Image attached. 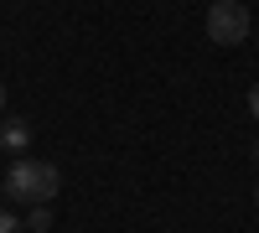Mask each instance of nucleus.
<instances>
[{"label":"nucleus","mask_w":259,"mask_h":233,"mask_svg":"<svg viewBox=\"0 0 259 233\" xmlns=\"http://www.w3.org/2000/svg\"><path fill=\"white\" fill-rule=\"evenodd\" d=\"M57 187H62V176H57L52 161H11V171H6V192H11V202H26V207L52 202Z\"/></svg>","instance_id":"nucleus-1"},{"label":"nucleus","mask_w":259,"mask_h":233,"mask_svg":"<svg viewBox=\"0 0 259 233\" xmlns=\"http://www.w3.org/2000/svg\"><path fill=\"white\" fill-rule=\"evenodd\" d=\"M249 26H254V16H249L244 0H212L207 6V36L218 41V47H239L249 36Z\"/></svg>","instance_id":"nucleus-2"},{"label":"nucleus","mask_w":259,"mask_h":233,"mask_svg":"<svg viewBox=\"0 0 259 233\" xmlns=\"http://www.w3.org/2000/svg\"><path fill=\"white\" fill-rule=\"evenodd\" d=\"M254 161H259V145H254Z\"/></svg>","instance_id":"nucleus-8"},{"label":"nucleus","mask_w":259,"mask_h":233,"mask_svg":"<svg viewBox=\"0 0 259 233\" xmlns=\"http://www.w3.org/2000/svg\"><path fill=\"white\" fill-rule=\"evenodd\" d=\"M249 114L259 119V83H254V88H249Z\"/></svg>","instance_id":"nucleus-6"},{"label":"nucleus","mask_w":259,"mask_h":233,"mask_svg":"<svg viewBox=\"0 0 259 233\" xmlns=\"http://www.w3.org/2000/svg\"><path fill=\"white\" fill-rule=\"evenodd\" d=\"M0 114H6V88H0Z\"/></svg>","instance_id":"nucleus-7"},{"label":"nucleus","mask_w":259,"mask_h":233,"mask_svg":"<svg viewBox=\"0 0 259 233\" xmlns=\"http://www.w3.org/2000/svg\"><path fill=\"white\" fill-rule=\"evenodd\" d=\"M26 228H31V233H52V207H47V202H36L31 213H26Z\"/></svg>","instance_id":"nucleus-4"},{"label":"nucleus","mask_w":259,"mask_h":233,"mask_svg":"<svg viewBox=\"0 0 259 233\" xmlns=\"http://www.w3.org/2000/svg\"><path fill=\"white\" fill-rule=\"evenodd\" d=\"M21 228H26V223H21L16 213H6V207H0V233H21Z\"/></svg>","instance_id":"nucleus-5"},{"label":"nucleus","mask_w":259,"mask_h":233,"mask_svg":"<svg viewBox=\"0 0 259 233\" xmlns=\"http://www.w3.org/2000/svg\"><path fill=\"white\" fill-rule=\"evenodd\" d=\"M254 202H259V187H254Z\"/></svg>","instance_id":"nucleus-9"},{"label":"nucleus","mask_w":259,"mask_h":233,"mask_svg":"<svg viewBox=\"0 0 259 233\" xmlns=\"http://www.w3.org/2000/svg\"><path fill=\"white\" fill-rule=\"evenodd\" d=\"M0 181H6V171H0Z\"/></svg>","instance_id":"nucleus-10"},{"label":"nucleus","mask_w":259,"mask_h":233,"mask_svg":"<svg viewBox=\"0 0 259 233\" xmlns=\"http://www.w3.org/2000/svg\"><path fill=\"white\" fill-rule=\"evenodd\" d=\"M0 145H6L11 156H21V151L31 145V124H26V119H6V124H0Z\"/></svg>","instance_id":"nucleus-3"}]
</instances>
